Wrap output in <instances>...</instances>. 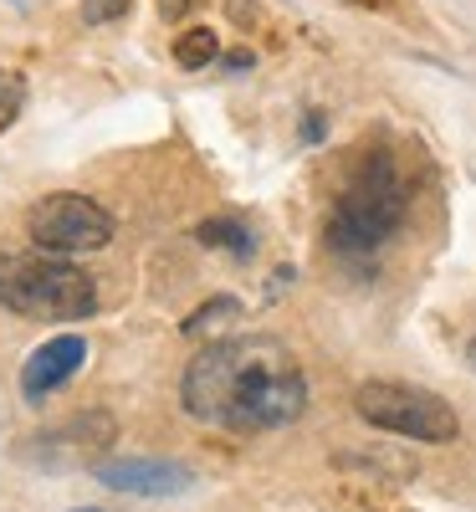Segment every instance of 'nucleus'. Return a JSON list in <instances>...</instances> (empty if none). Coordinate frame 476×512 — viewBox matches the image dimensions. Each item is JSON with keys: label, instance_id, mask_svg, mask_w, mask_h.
<instances>
[{"label": "nucleus", "instance_id": "1", "mask_svg": "<svg viewBox=\"0 0 476 512\" xmlns=\"http://www.w3.org/2000/svg\"><path fill=\"white\" fill-rule=\"evenodd\" d=\"M180 400L185 415L200 425L231 436H262L282 431L302 410H308V374L297 369L287 344L267 333H246V338H221L205 344L185 379H180Z\"/></svg>", "mask_w": 476, "mask_h": 512}, {"label": "nucleus", "instance_id": "2", "mask_svg": "<svg viewBox=\"0 0 476 512\" xmlns=\"http://www.w3.org/2000/svg\"><path fill=\"white\" fill-rule=\"evenodd\" d=\"M410 210V190L400 180V169L389 154H369L359 169L349 190L338 195L333 216H328V246L343 251V256H369L379 251L389 236L400 231Z\"/></svg>", "mask_w": 476, "mask_h": 512}, {"label": "nucleus", "instance_id": "3", "mask_svg": "<svg viewBox=\"0 0 476 512\" xmlns=\"http://www.w3.org/2000/svg\"><path fill=\"white\" fill-rule=\"evenodd\" d=\"M0 308L16 318L77 323L98 313V282L52 251L0 256Z\"/></svg>", "mask_w": 476, "mask_h": 512}, {"label": "nucleus", "instance_id": "4", "mask_svg": "<svg viewBox=\"0 0 476 512\" xmlns=\"http://www.w3.org/2000/svg\"><path fill=\"white\" fill-rule=\"evenodd\" d=\"M354 410L374 425V431L405 436V441H425V446H451L461 436L456 410L415 384H395V379H369L354 390Z\"/></svg>", "mask_w": 476, "mask_h": 512}, {"label": "nucleus", "instance_id": "5", "mask_svg": "<svg viewBox=\"0 0 476 512\" xmlns=\"http://www.w3.org/2000/svg\"><path fill=\"white\" fill-rule=\"evenodd\" d=\"M26 236L36 241V251L52 256H82V251H103L113 241V216L93 200V195H47L41 205H31L26 216Z\"/></svg>", "mask_w": 476, "mask_h": 512}, {"label": "nucleus", "instance_id": "6", "mask_svg": "<svg viewBox=\"0 0 476 512\" xmlns=\"http://www.w3.org/2000/svg\"><path fill=\"white\" fill-rule=\"evenodd\" d=\"M93 482L108 487V492H123V497L164 502V497L195 492L200 472L190 461H175V456H103V461H93Z\"/></svg>", "mask_w": 476, "mask_h": 512}, {"label": "nucleus", "instance_id": "7", "mask_svg": "<svg viewBox=\"0 0 476 512\" xmlns=\"http://www.w3.org/2000/svg\"><path fill=\"white\" fill-rule=\"evenodd\" d=\"M82 364H88V338H82V333H57L41 349H31L26 364H21V395H26V405H41L47 395H57L72 374H82Z\"/></svg>", "mask_w": 476, "mask_h": 512}, {"label": "nucleus", "instance_id": "8", "mask_svg": "<svg viewBox=\"0 0 476 512\" xmlns=\"http://www.w3.org/2000/svg\"><path fill=\"white\" fill-rule=\"evenodd\" d=\"M108 441H118V425H113V415L93 410V415H77V420L57 425V431H41V436H31V451H36V456H47V466H62L67 456L103 451Z\"/></svg>", "mask_w": 476, "mask_h": 512}, {"label": "nucleus", "instance_id": "9", "mask_svg": "<svg viewBox=\"0 0 476 512\" xmlns=\"http://www.w3.org/2000/svg\"><path fill=\"white\" fill-rule=\"evenodd\" d=\"M195 241H200L205 251L236 256V262H251V256H256V236H251L241 221H200V226H195Z\"/></svg>", "mask_w": 476, "mask_h": 512}, {"label": "nucleus", "instance_id": "10", "mask_svg": "<svg viewBox=\"0 0 476 512\" xmlns=\"http://www.w3.org/2000/svg\"><path fill=\"white\" fill-rule=\"evenodd\" d=\"M175 62L185 72H205L210 62H221V36H215L210 26H190L175 36Z\"/></svg>", "mask_w": 476, "mask_h": 512}, {"label": "nucleus", "instance_id": "11", "mask_svg": "<svg viewBox=\"0 0 476 512\" xmlns=\"http://www.w3.org/2000/svg\"><path fill=\"white\" fill-rule=\"evenodd\" d=\"M231 318H241L236 297H210V303H200V308L180 323V333H185V338H200V333H210V328H226Z\"/></svg>", "mask_w": 476, "mask_h": 512}, {"label": "nucleus", "instance_id": "12", "mask_svg": "<svg viewBox=\"0 0 476 512\" xmlns=\"http://www.w3.org/2000/svg\"><path fill=\"white\" fill-rule=\"evenodd\" d=\"M21 108H26V77L11 72V67H0V134L21 118Z\"/></svg>", "mask_w": 476, "mask_h": 512}, {"label": "nucleus", "instance_id": "13", "mask_svg": "<svg viewBox=\"0 0 476 512\" xmlns=\"http://www.w3.org/2000/svg\"><path fill=\"white\" fill-rule=\"evenodd\" d=\"M134 11V0H82V21L88 26H108V21H123Z\"/></svg>", "mask_w": 476, "mask_h": 512}, {"label": "nucleus", "instance_id": "14", "mask_svg": "<svg viewBox=\"0 0 476 512\" xmlns=\"http://www.w3.org/2000/svg\"><path fill=\"white\" fill-rule=\"evenodd\" d=\"M195 6H200V0H159V16L164 21H185Z\"/></svg>", "mask_w": 476, "mask_h": 512}, {"label": "nucleus", "instance_id": "15", "mask_svg": "<svg viewBox=\"0 0 476 512\" xmlns=\"http://www.w3.org/2000/svg\"><path fill=\"white\" fill-rule=\"evenodd\" d=\"M251 62H256V57H251L246 47H241V52H226V57H221V67H226V72H251Z\"/></svg>", "mask_w": 476, "mask_h": 512}, {"label": "nucleus", "instance_id": "16", "mask_svg": "<svg viewBox=\"0 0 476 512\" xmlns=\"http://www.w3.org/2000/svg\"><path fill=\"white\" fill-rule=\"evenodd\" d=\"M328 134V123H323V113H308V123H302V139H308V144H318Z\"/></svg>", "mask_w": 476, "mask_h": 512}, {"label": "nucleus", "instance_id": "17", "mask_svg": "<svg viewBox=\"0 0 476 512\" xmlns=\"http://www.w3.org/2000/svg\"><path fill=\"white\" fill-rule=\"evenodd\" d=\"M231 16L236 21H251V0H231Z\"/></svg>", "mask_w": 476, "mask_h": 512}, {"label": "nucleus", "instance_id": "18", "mask_svg": "<svg viewBox=\"0 0 476 512\" xmlns=\"http://www.w3.org/2000/svg\"><path fill=\"white\" fill-rule=\"evenodd\" d=\"M466 364L476 369V338H471V344H466Z\"/></svg>", "mask_w": 476, "mask_h": 512}, {"label": "nucleus", "instance_id": "19", "mask_svg": "<svg viewBox=\"0 0 476 512\" xmlns=\"http://www.w3.org/2000/svg\"><path fill=\"white\" fill-rule=\"evenodd\" d=\"M72 512H108V507H72Z\"/></svg>", "mask_w": 476, "mask_h": 512}]
</instances>
